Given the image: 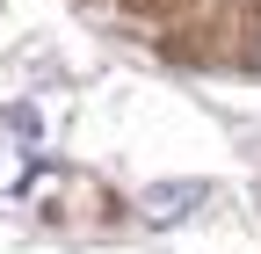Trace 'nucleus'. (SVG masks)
Wrapping results in <instances>:
<instances>
[{"mask_svg": "<svg viewBox=\"0 0 261 254\" xmlns=\"http://www.w3.org/2000/svg\"><path fill=\"white\" fill-rule=\"evenodd\" d=\"M196 204H211V182H152L138 196V218L145 225H181Z\"/></svg>", "mask_w": 261, "mask_h": 254, "instance_id": "f257e3e1", "label": "nucleus"}, {"mask_svg": "<svg viewBox=\"0 0 261 254\" xmlns=\"http://www.w3.org/2000/svg\"><path fill=\"white\" fill-rule=\"evenodd\" d=\"M8 123H15L22 138H37V109H29V102H15V109H8Z\"/></svg>", "mask_w": 261, "mask_h": 254, "instance_id": "f03ea898", "label": "nucleus"}]
</instances>
